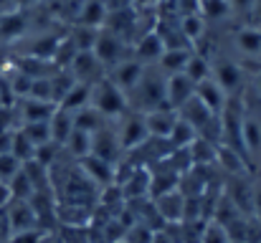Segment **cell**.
I'll list each match as a JSON object with an SVG mask.
<instances>
[{"instance_id":"cell-1","label":"cell","mask_w":261,"mask_h":243,"mask_svg":"<svg viewBox=\"0 0 261 243\" xmlns=\"http://www.w3.org/2000/svg\"><path fill=\"white\" fill-rule=\"evenodd\" d=\"M91 106L107 119V117H122L127 112V94L112 79H99L91 86Z\"/></svg>"},{"instance_id":"cell-2","label":"cell","mask_w":261,"mask_h":243,"mask_svg":"<svg viewBox=\"0 0 261 243\" xmlns=\"http://www.w3.org/2000/svg\"><path fill=\"white\" fill-rule=\"evenodd\" d=\"M122 117H124V122H122V129H119V142H122L124 152H132L150 140L145 114L142 112H124Z\"/></svg>"},{"instance_id":"cell-3","label":"cell","mask_w":261,"mask_h":243,"mask_svg":"<svg viewBox=\"0 0 261 243\" xmlns=\"http://www.w3.org/2000/svg\"><path fill=\"white\" fill-rule=\"evenodd\" d=\"M122 142L119 134L112 127H101L91 134V155L99 160L109 162V165H119V155H122Z\"/></svg>"},{"instance_id":"cell-4","label":"cell","mask_w":261,"mask_h":243,"mask_svg":"<svg viewBox=\"0 0 261 243\" xmlns=\"http://www.w3.org/2000/svg\"><path fill=\"white\" fill-rule=\"evenodd\" d=\"M5 221H8L10 233H23V231L38 228V215L28 200H10L5 205Z\"/></svg>"},{"instance_id":"cell-5","label":"cell","mask_w":261,"mask_h":243,"mask_svg":"<svg viewBox=\"0 0 261 243\" xmlns=\"http://www.w3.org/2000/svg\"><path fill=\"white\" fill-rule=\"evenodd\" d=\"M101 61L94 56V51H76V56H74V61L69 64V71H71V76L76 81H82V84H89V86H94L99 79H104L101 76Z\"/></svg>"},{"instance_id":"cell-6","label":"cell","mask_w":261,"mask_h":243,"mask_svg":"<svg viewBox=\"0 0 261 243\" xmlns=\"http://www.w3.org/2000/svg\"><path fill=\"white\" fill-rule=\"evenodd\" d=\"M94 56L101 61V66H119L124 61V43L117 33H99L94 43Z\"/></svg>"},{"instance_id":"cell-7","label":"cell","mask_w":261,"mask_h":243,"mask_svg":"<svg viewBox=\"0 0 261 243\" xmlns=\"http://www.w3.org/2000/svg\"><path fill=\"white\" fill-rule=\"evenodd\" d=\"M122 195L127 200H142L150 198V167L147 165H135L124 180H119Z\"/></svg>"},{"instance_id":"cell-8","label":"cell","mask_w":261,"mask_h":243,"mask_svg":"<svg viewBox=\"0 0 261 243\" xmlns=\"http://www.w3.org/2000/svg\"><path fill=\"white\" fill-rule=\"evenodd\" d=\"M142 114H145V124H147L150 137H160V140H168L170 137L175 122H177V112H175L173 106L163 104V106L150 109V112H142Z\"/></svg>"},{"instance_id":"cell-9","label":"cell","mask_w":261,"mask_h":243,"mask_svg":"<svg viewBox=\"0 0 261 243\" xmlns=\"http://www.w3.org/2000/svg\"><path fill=\"white\" fill-rule=\"evenodd\" d=\"M152 205H155L158 215L163 218V223H182L185 195L180 190H170V193H163V195L152 198Z\"/></svg>"},{"instance_id":"cell-10","label":"cell","mask_w":261,"mask_h":243,"mask_svg":"<svg viewBox=\"0 0 261 243\" xmlns=\"http://www.w3.org/2000/svg\"><path fill=\"white\" fill-rule=\"evenodd\" d=\"M193 94H195V84L188 79L182 71H180V74L165 76V104L173 106L175 112H177Z\"/></svg>"},{"instance_id":"cell-11","label":"cell","mask_w":261,"mask_h":243,"mask_svg":"<svg viewBox=\"0 0 261 243\" xmlns=\"http://www.w3.org/2000/svg\"><path fill=\"white\" fill-rule=\"evenodd\" d=\"M145 76V64L142 61H122L119 66H114V74H112V81L124 91V94H129L140 81Z\"/></svg>"},{"instance_id":"cell-12","label":"cell","mask_w":261,"mask_h":243,"mask_svg":"<svg viewBox=\"0 0 261 243\" xmlns=\"http://www.w3.org/2000/svg\"><path fill=\"white\" fill-rule=\"evenodd\" d=\"M56 218L66 226V228H84L91 218V208L82 203H56Z\"/></svg>"},{"instance_id":"cell-13","label":"cell","mask_w":261,"mask_h":243,"mask_svg":"<svg viewBox=\"0 0 261 243\" xmlns=\"http://www.w3.org/2000/svg\"><path fill=\"white\" fill-rule=\"evenodd\" d=\"M82 172L87 175L94 185H112L114 177H117V167H114V165L99 160V157H94V155L82 157Z\"/></svg>"},{"instance_id":"cell-14","label":"cell","mask_w":261,"mask_h":243,"mask_svg":"<svg viewBox=\"0 0 261 243\" xmlns=\"http://www.w3.org/2000/svg\"><path fill=\"white\" fill-rule=\"evenodd\" d=\"M195 96H198L211 112H216V114H221L223 106H226V101H228L226 91L218 86L216 79H205V81H200V84H195Z\"/></svg>"},{"instance_id":"cell-15","label":"cell","mask_w":261,"mask_h":243,"mask_svg":"<svg viewBox=\"0 0 261 243\" xmlns=\"http://www.w3.org/2000/svg\"><path fill=\"white\" fill-rule=\"evenodd\" d=\"M89 104H91V86L76 81V84L66 91V96L59 101V109H64V112H69V114H76L79 109H84Z\"/></svg>"},{"instance_id":"cell-16","label":"cell","mask_w":261,"mask_h":243,"mask_svg":"<svg viewBox=\"0 0 261 243\" xmlns=\"http://www.w3.org/2000/svg\"><path fill=\"white\" fill-rule=\"evenodd\" d=\"M188 155H190L193 167H208V165L216 162L218 145L216 142H208L203 137H195V142H190V147H188Z\"/></svg>"},{"instance_id":"cell-17","label":"cell","mask_w":261,"mask_h":243,"mask_svg":"<svg viewBox=\"0 0 261 243\" xmlns=\"http://www.w3.org/2000/svg\"><path fill=\"white\" fill-rule=\"evenodd\" d=\"M233 46L249 59L261 56V28H241V31H236L233 33Z\"/></svg>"},{"instance_id":"cell-18","label":"cell","mask_w":261,"mask_h":243,"mask_svg":"<svg viewBox=\"0 0 261 243\" xmlns=\"http://www.w3.org/2000/svg\"><path fill=\"white\" fill-rule=\"evenodd\" d=\"M163 51H165V43H163V36H160L158 31H155V33H147V36L140 38V43L135 46V53H137V59H140L142 64H147V61H160Z\"/></svg>"},{"instance_id":"cell-19","label":"cell","mask_w":261,"mask_h":243,"mask_svg":"<svg viewBox=\"0 0 261 243\" xmlns=\"http://www.w3.org/2000/svg\"><path fill=\"white\" fill-rule=\"evenodd\" d=\"M48 127H51V142L64 145V142L69 140V134L74 132V117H71L69 112H64V109L56 106V112H54Z\"/></svg>"},{"instance_id":"cell-20","label":"cell","mask_w":261,"mask_h":243,"mask_svg":"<svg viewBox=\"0 0 261 243\" xmlns=\"http://www.w3.org/2000/svg\"><path fill=\"white\" fill-rule=\"evenodd\" d=\"M188 59H190V51H188V48H165V51H163V56H160V61H158V66L170 76V74H180V71H185Z\"/></svg>"},{"instance_id":"cell-21","label":"cell","mask_w":261,"mask_h":243,"mask_svg":"<svg viewBox=\"0 0 261 243\" xmlns=\"http://www.w3.org/2000/svg\"><path fill=\"white\" fill-rule=\"evenodd\" d=\"M216 81H218V86L226 91V96H231V94L239 91V86H241V69H239L236 64H231V61H223V64L216 69Z\"/></svg>"},{"instance_id":"cell-22","label":"cell","mask_w":261,"mask_h":243,"mask_svg":"<svg viewBox=\"0 0 261 243\" xmlns=\"http://www.w3.org/2000/svg\"><path fill=\"white\" fill-rule=\"evenodd\" d=\"M56 112V104L51 101H38V99H28L23 104V124L25 122H51Z\"/></svg>"},{"instance_id":"cell-23","label":"cell","mask_w":261,"mask_h":243,"mask_svg":"<svg viewBox=\"0 0 261 243\" xmlns=\"http://www.w3.org/2000/svg\"><path fill=\"white\" fill-rule=\"evenodd\" d=\"M74 117V129H82V132H87V134H94L96 129H101V127H107L104 124V117L89 104L84 109H79L76 114H71Z\"/></svg>"},{"instance_id":"cell-24","label":"cell","mask_w":261,"mask_h":243,"mask_svg":"<svg viewBox=\"0 0 261 243\" xmlns=\"http://www.w3.org/2000/svg\"><path fill=\"white\" fill-rule=\"evenodd\" d=\"M241 140H244V150L249 155V160L261 150V124L256 119L246 117L244 119V127H241Z\"/></svg>"},{"instance_id":"cell-25","label":"cell","mask_w":261,"mask_h":243,"mask_svg":"<svg viewBox=\"0 0 261 243\" xmlns=\"http://www.w3.org/2000/svg\"><path fill=\"white\" fill-rule=\"evenodd\" d=\"M216 162H218L223 170H228L231 175H241V172H246V170H249V162L244 160L236 150H231V147H226V145H218Z\"/></svg>"},{"instance_id":"cell-26","label":"cell","mask_w":261,"mask_h":243,"mask_svg":"<svg viewBox=\"0 0 261 243\" xmlns=\"http://www.w3.org/2000/svg\"><path fill=\"white\" fill-rule=\"evenodd\" d=\"M195 137H198V132H195L185 119H180V114H177V122H175L170 137H168L170 147H173V150H185V147H190V142H195Z\"/></svg>"},{"instance_id":"cell-27","label":"cell","mask_w":261,"mask_h":243,"mask_svg":"<svg viewBox=\"0 0 261 243\" xmlns=\"http://www.w3.org/2000/svg\"><path fill=\"white\" fill-rule=\"evenodd\" d=\"M20 132H23V137L33 147H41V145L51 142V127H48V122H25L20 127Z\"/></svg>"},{"instance_id":"cell-28","label":"cell","mask_w":261,"mask_h":243,"mask_svg":"<svg viewBox=\"0 0 261 243\" xmlns=\"http://www.w3.org/2000/svg\"><path fill=\"white\" fill-rule=\"evenodd\" d=\"M193 84H200V81L211 79V64L205 56H198V53H190L188 64H185V71H182Z\"/></svg>"},{"instance_id":"cell-29","label":"cell","mask_w":261,"mask_h":243,"mask_svg":"<svg viewBox=\"0 0 261 243\" xmlns=\"http://www.w3.org/2000/svg\"><path fill=\"white\" fill-rule=\"evenodd\" d=\"M64 147L74 155V157H87V155H91V134H87V132H82V129H74L71 134H69V140L64 142Z\"/></svg>"},{"instance_id":"cell-30","label":"cell","mask_w":261,"mask_h":243,"mask_svg":"<svg viewBox=\"0 0 261 243\" xmlns=\"http://www.w3.org/2000/svg\"><path fill=\"white\" fill-rule=\"evenodd\" d=\"M104 18H107V8H104V3H96V0H87L84 10L79 13L82 25H89V28H96Z\"/></svg>"},{"instance_id":"cell-31","label":"cell","mask_w":261,"mask_h":243,"mask_svg":"<svg viewBox=\"0 0 261 243\" xmlns=\"http://www.w3.org/2000/svg\"><path fill=\"white\" fill-rule=\"evenodd\" d=\"M152 238H155V231L145 223H135L124 231V241L127 243H152Z\"/></svg>"},{"instance_id":"cell-32","label":"cell","mask_w":261,"mask_h":243,"mask_svg":"<svg viewBox=\"0 0 261 243\" xmlns=\"http://www.w3.org/2000/svg\"><path fill=\"white\" fill-rule=\"evenodd\" d=\"M20 167H23V165H20V160H18L13 152H3V155H0V182H8Z\"/></svg>"},{"instance_id":"cell-33","label":"cell","mask_w":261,"mask_h":243,"mask_svg":"<svg viewBox=\"0 0 261 243\" xmlns=\"http://www.w3.org/2000/svg\"><path fill=\"white\" fill-rule=\"evenodd\" d=\"M200 31H203V20H200L198 15H188V18L182 20V36H185V38H198Z\"/></svg>"},{"instance_id":"cell-34","label":"cell","mask_w":261,"mask_h":243,"mask_svg":"<svg viewBox=\"0 0 261 243\" xmlns=\"http://www.w3.org/2000/svg\"><path fill=\"white\" fill-rule=\"evenodd\" d=\"M3 33L5 36H13V33H20L23 31V18L20 15H15V18H3Z\"/></svg>"},{"instance_id":"cell-35","label":"cell","mask_w":261,"mask_h":243,"mask_svg":"<svg viewBox=\"0 0 261 243\" xmlns=\"http://www.w3.org/2000/svg\"><path fill=\"white\" fill-rule=\"evenodd\" d=\"M254 215H256V221L261 223V187L254 190Z\"/></svg>"},{"instance_id":"cell-36","label":"cell","mask_w":261,"mask_h":243,"mask_svg":"<svg viewBox=\"0 0 261 243\" xmlns=\"http://www.w3.org/2000/svg\"><path fill=\"white\" fill-rule=\"evenodd\" d=\"M254 89L259 91V96H261V71L256 74V76H254Z\"/></svg>"},{"instance_id":"cell-37","label":"cell","mask_w":261,"mask_h":243,"mask_svg":"<svg viewBox=\"0 0 261 243\" xmlns=\"http://www.w3.org/2000/svg\"><path fill=\"white\" fill-rule=\"evenodd\" d=\"M256 15L261 18V0H256Z\"/></svg>"},{"instance_id":"cell-38","label":"cell","mask_w":261,"mask_h":243,"mask_svg":"<svg viewBox=\"0 0 261 243\" xmlns=\"http://www.w3.org/2000/svg\"><path fill=\"white\" fill-rule=\"evenodd\" d=\"M114 243H127V241H124V238H119V241H114Z\"/></svg>"}]
</instances>
